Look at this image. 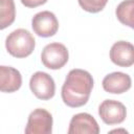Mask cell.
I'll list each match as a JSON object with an SVG mask.
<instances>
[{"mask_svg": "<svg viewBox=\"0 0 134 134\" xmlns=\"http://www.w3.org/2000/svg\"><path fill=\"white\" fill-rule=\"evenodd\" d=\"M92 88L93 77L87 70L71 69L62 86V100L70 108L82 107L89 100Z\"/></svg>", "mask_w": 134, "mask_h": 134, "instance_id": "1", "label": "cell"}, {"mask_svg": "<svg viewBox=\"0 0 134 134\" xmlns=\"http://www.w3.org/2000/svg\"><path fill=\"white\" fill-rule=\"evenodd\" d=\"M36 47L34 36L24 28L13 30L5 39V48L7 52L17 59H23L30 55Z\"/></svg>", "mask_w": 134, "mask_h": 134, "instance_id": "2", "label": "cell"}, {"mask_svg": "<svg viewBox=\"0 0 134 134\" xmlns=\"http://www.w3.org/2000/svg\"><path fill=\"white\" fill-rule=\"evenodd\" d=\"M69 59V52L67 47L58 42L47 44L41 53V61L42 64L52 70H58L64 67Z\"/></svg>", "mask_w": 134, "mask_h": 134, "instance_id": "3", "label": "cell"}, {"mask_svg": "<svg viewBox=\"0 0 134 134\" xmlns=\"http://www.w3.org/2000/svg\"><path fill=\"white\" fill-rule=\"evenodd\" d=\"M29 88L34 95L42 100H48L54 96L55 84L51 75L43 71L35 72L29 80Z\"/></svg>", "mask_w": 134, "mask_h": 134, "instance_id": "4", "label": "cell"}, {"mask_svg": "<svg viewBox=\"0 0 134 134\" xmlns=\"http://www.w3.org/2000/svg\"><path fill=\"white\" fill-rule=\"evenodd\" d=\"M52 115L43 108L30 112L25 127L26 134H50L52 132Z\"/></svg>", "mask_w": 134, "mask_h": 134, "instance_id": "5", "label": "cell"}, {"mask_svg": "<svg viewBox=\"0 0 134 134\" xmlns=\"http://www.w3.org/2000/svg\"><path fill=\"white\" fill-rule=\"evenodd\" d=\"M31 27L37 36L49 38L57 34L59 29V21L53 13L49 10H43L37 13L32 17Z\"/></svg>", "mask_w": 134, "mask_h": 134, "instance_id": "6", "label": "cell"}, {"mask_svg": "<svg viewBox=\"0 0 134 134\" xmlns=\"http://www.w3.org/2000/svg\"><path fill=\"white\" fill-rule=\"evenodd\" d=\"M98 115L107 125L121 124L127 117L125 105L115 99H105L98 107Z\"/></svg>", "mask_w": 134, "mask_h": 134, "instance_id": "7", "label": "cell"}, {"mask_svg": "<svg viewBox=\"0 0 134 134\" xmlns=\"http://www.w3.org/2000/svg\"><path fill=\"white\" fill-rule=\"evenodd\" d=\"M99 126L89 113L74 114L69 122L68 134H98Z\"/></svg>", "mask_w": 134, "mask_h": 134, "instance_id": "8", "label": "cell"}, {"mask_svg": "<svg viewBox=\"0 0 134 134\" xmlns=\"http://www.w3.org/2000/svg\"><path fill=\"white\" fill-rule=\"evenodd\" d=\"M110 59L119 67H131L134 64V46L127 41L115 42L110 49Z\"/></svg>", "mask_w": 134, "mask_h": 134, "instance_id": "9", "label": "cell"}, {"mask_svg": "<svg viewBox=\"0 0 134 134\" xmlns=\"http://www.w3.org/2000/svg\"><path fill=\"white\" fill-rule=\"evenodd\" d=\"M103 88L106 92L112 94H121L127 92L132 86L131 76L127 73L115 71L107 74L102 82Z\"/></svg>", "mask_w": 134, "mask_h": 134, "instance_id": "10", "label": "cell"}, {"mask_svg": "<svg viewBox=\"0 0 134 134\" xmlns=\"http://www.w3.org/2000/svg\"><path fill=\"white\" fill-rule=\"evenodd\" d=\"M22 86V75L19 70L10 66L0 65V91L12 93Z\"/></svg>", "mask_w": 134, "mask_h": 134, "instance_id": "11", "label": "cell"}, {"mask_svg": "<svg viewBox=\"0 0 134 134\" xmlns=\"http://www.w3.org/2000/svg\"><path fill=\"white\" fill-rule=\"evenodd\" d=\"M16 19V5L14 0H0V30L10 26Z\"/></svg>", "mask_w": 134, "mask_h": 134, "instance_id": "12", "label": "cell"}, {"mask_svg": "<svg viewBox=\"0 0 134 134\" xmlns=\"http://www.w3.org/2000/svg\"><path fill=\"white\" fill-rule=\"evenodd\" d=\"M133 10H134V0H124L117 5L115 9V14L118 21L121 24L134 28Z\"/></svg>", "mask_w": 134, "mask_h": 134, "instance_id": "13", "label": "cell"}, {"mask_svg": "<svg viewBox=\"0 0 134 134\" xmlns=\"http://www.w3.org/2000/svg\"><path fill=\"white\" fill-rule=\"evenodd\" d=\"M80 6L88 13H99L106 6L108 0H77Z\"/></svg>", "mask_w": 134, "mask_h": 134, "instance_id": "14", "label": "cell"}, {"mask_svg": "<svg viewBox=\"0 0 134 134\" xmlns=\"http://www.w3.org/2000/svg\"><path fill=\"white\" fill-rule=\"evenodd\" d=\"M48 0H21V3L28 8H35L40 5H43L47 2Z\"/></svg>", "mask_w": 134, "mask_h": 134, "instance_id": "15", "label": "cell"}]
</instances>
